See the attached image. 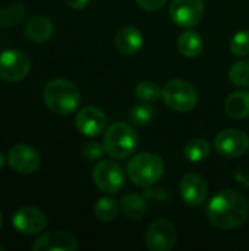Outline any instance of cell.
<instances>
[{
	"label": "cell",
	"mask_w": 249,
	"mask_h": 251,
	"mask_svg": "<svg viewBox=\"0 0 249 251\" xmlns=\"http://www.w3.org/2000/svg\"><path fill=\"white\" fill-rule=\"evenodd\" d=\"M249 215L248 200L235 190H223L217 193L208 203L207 216L217 229H236L242 226Z\"/></svg>",
	"instance_id": "obj_1"
},
{
	"label": "cell",
	"mask_w": 249,
	"mask_h": 251,
	"mask_svg": "<svg viewBox=\"0 0 249 251\" xmlns=\"http://www.w3.org/2000/svg\"><path fill=\"white\" fill-rule=\"evenodd\" d=\"M43 99L53 113L70 115L81 103V93L73 82L57 78L47 82L43 91Z\"/></svg>",
	"instance_id": "obj_2"
},
{
	"label": "cell",
	"mask_w": 249,
	"mask_h": 251,
	"mask_svg": "<svg viewBox=\"0 0 249 251\" xmlns=\"http://www.w3.org/2000/svg\"><path fill=\"white\" fill-rule=\"evenodd\" d=\"M129 179L138 187H153L164 174V162L160 156L144 151L134 156L126 168Z\"/></svg>",
	"instance_id": "obj_3"
},
{
	"label": "cell",
	"mask_w": 249,
	"mask_h": 251,
	"mask_svg": "<svg viewBox=\"0 0 249 251\" xmlns=\"http://www.w3.org/2000/svg\"><path fill=\"white\" fill-rule=\"evenodd\" d=\"M138 141V135L129 124L116 122L107 128L103 138V146L110 157L123 160L135 153Z\"/></svg>",
	"instance_id": "obj_4"
},
{
	"label": "cell",
	"mask_w": 249,
	"mask_h": 251,
	"mask_svg": "<svg viewBox=\"0 0 249 251\" xmlns=\"http://www.w3.org/2000/svg\"><path fill=\"white\" fill-rule=\"evenodd\" d=\"M163 101L175 112H191L198 103V93L192 84L182 79H172L163 87Z\"/></svg>",
	"instance_id": "obj_5"
},
{
	"label": "cell",
	"mask_w": 249,
	"mask_h": 251,
	"mask_svg": "<svg viewBox=\"0 0 249 251\" xmlns=\"http://www.w3.org/2000/svg\"><path fill=\"white\" fill-rule=\"evenodd\" d=\"M92 181L100 191L106 194H117L125 185V175L117 163L101 160L92 169Z\"/></svg>",
	"instance_id": "obj_6"
},
{
	"label": "cell",
	"mask_w": 249,
	"mask_h": 251,
	"mask_svg": "<svg viewBox=\"0 0 249 251\" xmlns=\"http://www.w3.org/2000/svg\"><path fill=\"white\" fill-rule=\"evenodd\" d=\"M178 243V231L167 219L151 222L145 232V244L151 251H170Z\"/></svg>",
	"instance_id": "obj_7"
},
{
	"label": "cell",
	"mask_w": 249,
	"mask_h": 251,
	"mask_svg": "<svg viewBox=\"0 0 249 251\" xmlns=\"http://www.w3.org/2000/svg\"><path fill=\"white\" fill-rule=\"evenodd\" d=\"M31 69L28 56L16 49L4 50L0 53V78L7 82L22 81Z\"/></svg>",
	"instance_id": "obj_8"
},
{
	"label": "cell",
	"mask_w": 249,
	"mask_h": 251,
	"mask_svg": "<svg viewBox=\"0 0 249 251\" xmlns=\"http://www.w3.org/2000/svg\"><path fill=\"white\" fill-rule=\"evenodd\" d=\"M213 146L220 156L236 159L249 150V137L241 129H225L216 135Z\"/></svg>",
	"instance_id": "obj_9"
},
{
	"label": "cell",
	"mask_w": 249,
	"mask_h": 251,
	"mask_svg": "<svg viewBox=\"0 0 249 251\" xmlns=\"http://www.w3.org/2000/svg\"><path fill=\"white\" fill-rule=\"evenodd\" d=\"M172 21L181 28L198 25L204 15L203 0H173L169 9Z\"/></svg>",
	"instance_id": "obj_10"
},
{
	"label": "cell",
	"mask_w": 249,
	"mask_h": 251,
	"mask_svg": "<svg viewBox=\"0 0 249 251\" xmlns=\"http://www.w3.org/2000/svg\"><path fill=\"white\" fill-rule=\"evenodd\" d=\"M12 225L23 235H35L45 228L47 218L43 210L32 206H23L13 213Z\"/></svg>",
	"instance_id": "obj_11"
},
{
	"label": "cell",
	"mask_w": 249,
	"mask_h": 251,
	"mask_svg": "<svg viewBox=\"0 0 249 251\" xmlns=\"http://www.w3.org/2000/svg\"><path fill=\"white\" fill-rule=\"evenodd\" d=\"M7 163L15 172L22 175H29L40 168L41 159L38 151L31 146L15 144L7 153Z\"/></svg>",
	"instance_id": "obj_12"
},
{
	"label": "cell",
	"mask_w": 249,
	"mask_h": 251,
	"mask_svg": "<svg viewBox=\"0 0 249 251\" xmlns=\"http://www.w3.org/2000/svg\"><path fill=\"white\" fill-rule=\"evenodd\" d=\"M75 125L82 135L97 137L104 132L107 126V118L101 109L95 106H87L78 112L75 118Z\"/></svg>",
	"instance_id": "obj_13"
},
{
	"label": "cell",
	"mask_w": 249,
	"mask_h": 251,
	"mask_svg": "<svg viewBox=\"0 0 249 251\" xmlns=\"http://www.w3.org/2000/svg\"><path fill=\"white\" fill-rule=\"evenodd\" d=\"M76 238L66 231H50L40 235L32 243L34 251H76Z\"/></svg>",
	"instance_id": "obj_14"
},
{
	"label": "cell",
	"mask_w": 249,
	"mask_h": 251,
	"mask_svg": "<svg viewBox=\"0 0 249 251\" xmlns=\"http://www.w3.org/2000/svg\"><path fill=\"white\" fill-rule=\"evenodd\" d=\"M179 190L183 201L192 207L201 206L205 201L208 193L205 179L198 174H186L181 181Z\"/></svg>",
	"instance_id": "obj_15"
},
{
	"label": "cell",
	"mask_w": 249,
	"mask_h": 251,
	"mask_svg": "<svg viewBox=\"0 0 249 251\" xmlns=\"http://www.w3.org/2000/svg\"><path fill=\"white\" fill-rule=\"evenodd\" d=\"M116 49L123 54H135L144 44V37L135 26H123L117 31L114 38Z\"/></svg>",
	"instance_id": "obj_16"
},
{
	"label": "cell",
	"mask_w": 249,
	"mask_h": 251,
	"mask_svg": "<svg viewBox=\"0 0 249 251\" xmlns=\"http://www.w3.org/2000/svg\"><path fill=\"white\" fill-rule=\"evenodd\" d=\"M54 31L53 22L44 16V15H35L32 16L25 26L26 37L34 43H45L51 38Z\"/></svg>",
	"instance_id": "obj_17"
},
{
	"label": "cell",
	"mask_w": 249,
	"mask_h": 251,
	"mask_svg": "<svg viewBox=\"0 0 249 251\" xmlns=\"http://www.w3.org/2000/svg\"><path fill=\"white\" fill-rule=\"evenodd\" d=\"M226 113L233 119H245L249 116V91L241 90L232 93L225 101Z\"/></svg>",
	"instance_id": "obj_18"
},
{
	"label": "cell",
	"mask_w": 249,
	"mask_h": 251,
	"mask_svg": "<svg viewBox=\"0 0 249 251\" xmlns=\"http://www.w3.org/2000/svg\"><path fill=\"white\" fill-rule=\"evenodd\" d=\"M203 37L192 29L185 31L178 38V50L185 57H197L203 51Z\"/></svg>",
	"instance_id": "obj_19"
},
{
	"label": "cell",
	"mask_w": 249,
	"mask_h": 251,
	"mask_svg": "<svg viewBox=\"0 0 249 251\" xmlns=\"http://www.w3.org/2000/svg\"><path fill=\"white\" fill-rule=\"evenodd\" d=\"M120 206H122V210H123L125 216L129 218V219H141V218L145 216V213L148 210L147 201L136 193L125 194L122 197Z\"/></svg>",
	"instance_id": "obj_20"
},
{
	"label": "cell",
	"mask_w": 249,
	"mask_h": 251,
	"mask_svg": "<svg viewBox=\"0 0 249 251\" xmlns=\"http://www.w3.org/2000/svg\"><path fill=\"white\" fill-rule=\"evenodd\" d=\"M210 151H211V144L204 138H194L183 149V154H185L186 160H189L192 163H200V162L205 160L208 157Z\"/></svg>",
	"instance_id": "obj_21"
},
{
	"label": "cell",
	"mask_w": 249,
	"mask_h": 251,
	"mask_svg": "<svg viewBox=\"0 0 249 251\" xmlns=\"http://www.w3.org/2000/svg\"><path fill=\"white\" fill-rule=\"evenodd\" d=\"M25 18V4L23 3H12L9 6L0 7V26L10 28L18 25Z\"/></svg>",
	"instance_id": "obj_22"
},
{
	"label": "cell",
	"mask_w": 249,
	"mask_h": 251,
	"mask_svg": "<svg viewBox=\"0 0 249 251\" xmlns=\"http://www.w3.org/2000/svg\"><path fill=\"white\" fill-rule=\"evenodd\" d=\"M117 210H119V206H117L116 200H113L110 197L98 199L94 206L95 216L101 222H112L117 216Z\"/></svg>",
	"instance_id": "obj_23"
},
{
	"label": "cell",
	"mask_w": 249,
	"mask_h": 251,
	"mask_svg": "<svg viewBox=\"0 0 249 251\" xmlns=\"http://www.w3.org/2000/svg\"><path fill=\"white\" fill-rule=\"evenodd\" d=\"M156 118V109L151 106V103H144L135 106L131 112H129V121L134 125L138 126H145L148 124L153 122V119Z\"/></svg>",
	"instance_id": "obj_24"
},
{
	"label": "cell",
	"mask_w": 249,
	"mask_h": 251,
	"mask_svg": "<svg viewBox=\"0 0 249 251\" xmlns=\"http://www.w3.org/2000/svg\"><path fill=\"white\" fill-rule=\"evenodd\" d=\"M161 93L163 90L156 82H151V81L139 82L135 90L136 97L144 103H156L161 97Z\"/></svg>",
	"instance_id": "obj_25"
},
{
	"label": "cell",
	"mask_w": 249,
	"mask_h": 251,
	"mask_svg": "<svg viewBox=\"0 0 249 251\" xmlns=\"http://www.w3.org/2000/svg\"><path fill=\"white\" fill-rule=\"evenodd\" d=\"M229 79L239 87H249V59L235 63L229 71Z\"/></svg>",
	"instance_id": "obj_26"
},
{
	"label": "cell",
	"mask_w": 249,
	"mask_h": 251,
	"mask_svg": "<svg viewBox=\"0 0 249 251\" xmlns=\"http://www.w3.org/2000/svg\"><path fill=\"white\" fill-rule=\"evenodd\" d=\"M230 51L235 56L244 57L249 54V31H239L232 37Z\"/></svg>",
	"instance_id": "obj_27"
},
{
	"label": "cell",
	"mask_w": 249,
	"mask_h": 251,
	"mask_svg": "<svg viewBox=\"0 0 249 251\" xmlns=\"http://www.w3.org/2000/svg\"><path fill=\"white\" fill-rule=\"evenodd\" d=\"M82 156L85 160H90V162H94V160H98L103 153L106 151L104 150V146L97 143V141H88L85 144H82Z\"/></svg>",
	"instance_id": "obj_28"
},
{
	"label": "cell",
	"mask_w": 249,
	"mask_h": 251,
	"mask_svg": "<svg viewBox=\"0 0 249 251\" xmlns=\"http://www.w3.org/2000/svg\"><path fill=\"white\" fill-rule=\"evenodd\" d=\"M166 1H167V0H136V3H138L142 9L150 10V12L161 9V7L166 4Z\"/></svg>",
	"instance_id": "obj_29"
},
{
	"label": "cell",
	"mask_w": 249,
	"mask_h": 251,
	"mask_svg": "<svg viewBox=\"0 0 249 251\" xmlns=\"http://www.w3.org/2000/svg\"><path fill=\"white\" fill-rule=\"evenodd\" d=\"M65 1H66V4H68L70 9L81 10V9H84V7L88 4L90 0H65Z\"/></svg>",
	"instance_id": "obj_30"
},
{
	"label": "cell",
	"mask_w": 249,
	"mask_h": 251,
	"mask_svg": "<svg viewBox=\"0 0 249 251\" xmlns=\"http://www.w3.org/2000/svg\"><path fill=\"white\" fill-rule=\"evenodd\" d=\"M4 165H6V156L0 151V171L4 168Z\"/></svg>",
	"instance_id": "obj_31"
},
{
	"label": "cell",
	"mask_w": 249,
	"mask_h": 251,
	"mask_svg": "<svg viewBox=\"0 0 249 251\" xmlns=\"http://www.w3.org/2000/svg\"><path fill=\"white\" fill-rule=\"evenodd\" d=\"M1 224H3V216H1V212H0V228H1Z\"/></svg>",
	"instance_id": "obj_32"
},
{
	"label": "cell",
	"mask_w": 249,
	"mask_h": 251,
	"mask_svg": "<svg viewBox=\"0 0 249 251\" xmlns=\"http://www.w3.org/2000/svg\"><path fill=\"white\" fill-rule=\"evenodd\" d=\"M3 250H4V246H3V244L0 243V251H3Z\"/></svg>",
	"instance_id": "obj_33"
}]
</instances>
